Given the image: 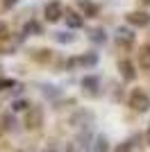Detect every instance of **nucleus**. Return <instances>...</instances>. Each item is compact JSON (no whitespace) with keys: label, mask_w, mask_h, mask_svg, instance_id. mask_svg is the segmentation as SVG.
<instances>
[{"label":"nucleus","mask_w":150,"mask_h":152,"mask_svg":"<svg viewBox=\"0 0 150 152\" xmlns=\"http://www.w3.org/2000/svg\"><path fill=\"white\" fill-rule=\"evenodd\" d=\"M98 89H100V80L98 77H84V80H82V91H87L89 95H96L98 93Z\"/></svg>","instance_id":"obj_7"},{"label":"nucleus","mask_w":150,"mask_h":152,"mask_svg":"<svg viewBox=\"0 0 150 152\" xmlns=\"http://www.w3.org/2000/svg\"><path fill=\"white\" fill-rule=\"evenodd\" d=\"M16 86V82L14 80H0V91H5V89H14Z\"/></svg>","instance_id":"obj_20"},{"label":"nucleus","mask_w":150,"mask_h":152,"mask_svg":"<svg viewBox=\"0 0 150 152\" xmlns=\"http://www.w3.org/2000/svg\"><path fill=\"white\" fill-rule=\"evenodd\" d=\"M43 93L46 95H57V91H55V86H43Z\"/></svg>","instance_id":"obj_22"},{"label":"nucleus","mask_w":150,"mask_h":152,"mask_svg":"<svg viewBox=\"0 0 150 152\" xmlns=\"http://www.w3.org/2000/svg\"><path fill=\"white\" fill-rule=\"evenodd\" d=\"M91 152H109V141H107L105 136H96Z\"/></svg>","instance_id":"obj_10"},{"label":"nucleus","mask_w":150,"mask_h":152,"mask_svg":"<svg viewBox=\"0 0 150 152\" xmlns=\"http://www.w3.org/2000/svg\"><path fill=\"white\" fill-rule=\"evenodd\" d=\"M121 73H123V77L125 80H134V77H137V73H134V66H132L130 61H121Z\"/></svg>","instance_id":"obj_11"},{"label":"nucleus","mask_w":150,"mask_h":152,"mask_svg":"<svg viewBox=\"0 0 150 152\" xmlns=\"http://www.w3.org/2000/svg\"><path fill=\"white\" fill-rule=\"evenodd\" d=\"M34 59L46 61V59H50V52H48V50H34Z\"/></svg>","instance_id":"obj_19"},{"label":"nucleus","mask_w":150,"mask_h":152,"mask_svg":"<svg viewBox=\"0 0 150 152\" xmlns=\"http://www.w3.org/2000/svg\"><path fill=\"white\" fill-rule=\"evenodd\" d=\"M5 34H7V25H5V23H0V39H5Z\"/></svg>","instance_id":"obj_24"},{"label":"nucleus","mask_w":150,"mask_h":152,"mask_svg":"<svg viewBox=\"0 0 150 152\" xmlns=\"http://www.w3.org/2000/svg\"><path fill=\"white\" fill-rule=\"evenodd\" d=\"M21 152H23V150H21Z\"/></svg>","instance_id":"obj_28"},{"label":"nucleus","mask_w":150,"mask_h":152,"mask_svg":"<svg viewBox=\"0 0 150 152\" xmlns=\"http://www.w3.org/2000/svg\"><path fill=\"white\" fill-rule=\"evenodd\" d=\"M116 152H132V141H125V143H121V145L116 148Z\"/></svg>","instance_id":"obj_21"},{"label":"nucleus","mask_w":150,"mask_h":152,"mask_svg":"<svg viewBox=\"0 0 150 152\" xmlns=\"http://www.w3.org/2000/svg\"><path fill=\"white\" fill-rule=\"evenodd\" d=\"M43 152H57V148H55V145H48V148H46Z\"/></svg>","instance_id":"obj_25"},{"label":"nucleus","mask_w":150,"mask_h":152,"mask_svg":"<svg viewBox=\"0 0 150 152\" xmlns=\"http://www.w3.org/2000/svg\"><path fill=\"white\" fill-rule=\"evenodd\" d=\"M64 16V7L59 0H52V2H48L46 5V20L48 23H55V20H59Z\"/></svg>","instance_id":"obj_4"},{"label":"nucleus","mask_w":150,"mask_h":152,"mask_svg":"<svg viewBox=\"0 0 150 152\" xmlns=\"http://www.w3.org/2000/svg\"><path fill=\"white\" fill-rule=\"evenodd\" d=\"M141 2H146V5H150V0H141Z\"/></svg>","instance_id":"obj_27"},{"label":"nucleus","mask_w":150,"mask_h":152,"mask_svg":"<svg viewBox=\"0 0 150 152\" xmlns=\"http://www.w3.org/2000/svg\"><path fill=\"white\" fill-rule=\"evenodd\" d=\"M55 39L59 41V43H73V41H75V37H73V34H66V32H57V34H55Z\"/></svg>","instance_id":"obj_15"},{"label":"nucleus","mask_w":150,"mask_h":152,"mask_svg":"<svg viewBox=\"0 0 150 152\" xmlns=\"http://www.w3.org/2000/svg\"><path fill=\"white\" fill-rule=\"evenodd\" d=\"M105 30H100V27H96V30H91V41H96V43H105Z\"/></svg>","instance_id":"obj_14"},{"label":"nucleus","mask_w":150,"mask_h":152,"mask_svg":"<svg viewBox=\"0 0 150 152\" xmlns=\"http://www.w3.org/2000/svg\"><path fill=\"white\" fill-rule=\"evenodd\" d=\"M130 107L134 109V111H139V114H146L150 109V98H148V93L146 91H141V89H134L130 93Z\"/></svg>","instance_id":"obj_1"},{"label":"nucleus","mask_w":150,"mask_h":152,"mask_svg":"<svg viewBox=\"0 0 150 152\" xmlns=\"http://www.w3.org/2000/svg\"><path fill=\"white\" fill-rule=\"evenodd\" d=\"M12 109H14V111H25V109H30V104H27L25 100H16L12 104Z\"/></svg>","instance_id":"obj_18"},{"label":"nucleus","mask_w":150,"mask_h":152,"mask_svg":"<svg viewBox=\"0 0 150 152\" xmlns=\"http://www.w3.org/2000/svg\"><path fill=\"white\" fill-rule=\"evenodd\" d=\"M66 23H68L71 27H80L82 23H84V20H82L80 16H77V14H73V12H66Z\"/></svg>","instance_id":"obj_13"},{"label":"nucleus","mask_w":150,"mask_h":152,"mask_svg":"<svg viewBox=\"0 0 150 152\" xmlns=\"http://www.w3.org/2000/svg\"><path fill=\"white\" fill-rule=\"evenodd\" d=\"M2 123H5V129H14V125H16V121H14V116L12 114H5V118H2Z\"/></svg>","instance_id":"obj_17"},{"label":"nucleus","mask_w":150,"mask_h":152,"mask_svg":"<svg viewBox=\"0 0 150 152\" xmlns=\"http://www.w3.org/2000/svg\"><path fill=\"white\" fill-rule=\"evenodd\" d=\"M146 141H148V145H150V127H148V132H146Z\"/></svg>","instance_id":"obj_26"},{"label":"nucleus","mask_w":150,"mask_h":152,"mask_svg":"<svg viewBox=\"0 0 150 152\" xmlns=\"http://www.w3.org/2000/svg\"><path fill=\"white\" fill-rule=\"evenodd\" d=\"M68 123H71L73 127H91V123H93V114H91V111L80 109V111H75V114L68 118Z\"/></svg>","instance_id":"obj_3"},{"label":"nucleus","mask_w":150,"mask_h":152,"mask_svg":"<svg viewBox=\"0 0 150 152\" xmlns=\"http://www.w3.org/2000/svg\"><path fill=\"white\" fill-rule=\"evenodd\" d=\"M127 23L139 25V27H146L150 23V16L146 12H130V14H127Z\"/></svg>","instance_id":"obj_6"},{"label":"nucleus","mask_w":150,"mask_h":152,"mask_svg":"<svg viewBox=\"0 0 150 152\" xmlns=\"http://www.w3.org/2000/svg\"><path fill=\"white\" fill-rule=\"evenodd\" d=\"M16 2H18V0H2V7H7V9H9V7H14Z\"/></svg>","instance_id":"obj_23"},{"label":"nucleus","mask_w":150,"mask_h":152,"mask_svg":"<svg viewBox=\"0 0 150 152\" xmlns=\"http://www.w3.org/2000/svg\"><path fill=\"white\" fill-rule=\"evenodd\" d=\"M96 64H98V57H96V55H82V57H75V59H71V61H66V66L73 68V66H96Z\"/></svg>","instance_id":"obj_5"},{"label":"nucleus","mask_w":150,"mask_h":152,"mask_svg":"<svg viewBox=\"0 0 150 152\" xmlns=\"http://www.w3.org/2000/svg\"><path fill=\"white\" fill-rule=\"evenodd\" d=\"M80 7H82V12H87V16H96L98 14V7L93 2H89V0H80Z\"/></svg>","instance_id":"obj_12"},{"label":"nucleus","mask_w":150,"mask_h":152,"mask_svg":"<svg viewBox=\"0 0 150 152\" xmlns=\"http://www.w3.org/2000/svg\"><path fill=\"white\" fill-rule=\"evenodd\" d=\"M116 39H118L121 45H132L134 43V34H132V30H127V27H118Z\"/></svg>","instance_id":"obj_8"},{"label":"nucleus","mask_w":150,"mask_h":152,"mask_svg":"<svg viewBox=\"0 0 150 152\" xmlns=\"http://www.w3.org/2000/svg\"><path fill=\"white\" fill-rule=\"evenodd\" d=\"M41 34V25H39V23H34V20H32V23H27V25H25V34Z\"/></svg>","instance_id":"obj_16"},{"label":"nucleus","mask_w":150,"mask_h":152,"mask_svg":"<svg viewBox=\"0 0 150 152\" xmlns=\"http://www.w3.org/2000/svg\"><path fill=\"white\" fill-rule=\"evenodd\" d=\"M139 66L150 70V45H143V48L139 50Z\"/></svg>","instance_id":"obj_9"},{"label":"nucleus","mask_w":150,"mask_h":152,"mask_svg":"<svg viewBox=\"0 0 150 152\" xmlns=\"http://www.w3.org/2000/svg\"><path fill=\"white\" fill-rule=\"evenodd\" d=\"M41 125H43V109L34 104V107L27 109V116H25V127H27V129H39Z\"/></svg>","instance_id":"obj_2"}]
</instances>
